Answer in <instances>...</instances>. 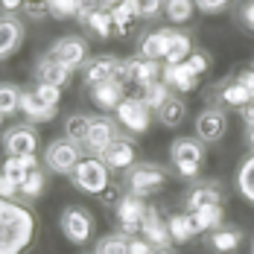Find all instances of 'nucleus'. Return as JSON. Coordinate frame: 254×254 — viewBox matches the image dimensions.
Here are the masks:
<instances>
[{
  "mask_svg": "<svg viewBox=\"0 0 254 254\" xmlns=\"http://www.w3.org/2000/svg\"><path fill=\"white\" fill-rule=\"evenodd\" d=\"M184 64H187V67H190L196 76H204V73L210 70V56H207L204 50H193V56H190Z\"/></svg>",
  "mask_w": 254,
  "mask_h": 254,
  "instance_id": "nucleus-44",
  "label": "nucleus"
},
{
  "mask_svg": "<svg viewBox=\"0 0 254 254\" xmlns=\"http://www.w3.org/2000/svg\"><path fill=\"white\" fill-rule=\"evenodd\" d=\"M85 29L91 32V35H97V38H111L114 32H117V26H114V18H111V9H97V12H91L88 18H85Z\"/></svg>",
  "mask_w": 254,
  "mask_h": 254,
  "instance_id": "nucleus-26",
  "label": "nucleus"
},
{
  "mask_svg": "<svg viewBox=\"0 0 254 254\" xmlns=\"http://www.w3.org/2000/svg\"><path fill=\"white\" fill-rule=\"evenodd\" d=\"M21 97H24V91L18 85L3 82L0 85V114L3 117H12L15 111H21Z\"/></svg>",
  "mask_w": 254,
  "mask_h": 254,
  "instance_id": "nucleus-32",
  "label": "nucleus"
},
{
  "mask_svg": "<svg viewBox=\"0 0 254 254\" xmlns=\"http://www.w3.org/2000/svg\"><path fill=\"white\" fill-rule=\"evenodd\" d=\"M240 114H243V120H246V126H254V102H249L246 108H240Z\"/></svg>",
  "mask_w": 254,
  "mask_h": 254,
  "instance_id": "nucleus-51",
  "label": "nucleus"
},
{
  "mask_svg": "<svg viewBox=\"0 0 254 254\" xmlns=\"http://www.w3.org/2000/svg\"><path fill=\"white\" fill-rule=\"evenodd\" d=\"M193 38L187 35V32H181V29H173V35H170V50H167V59H164V64H184L190 56H193Z\"/></svg>",
  "mask_w": 254,
  "mask_h": 254,
  "instance_id": "nucleus-24",
  "label": "nucleus"
},
{
  "mask_svg": "<svg viewBox=\"0 0 254 254\" xmlns=\"http://www.w3.org/2000/svg\"><path fill=\"white\" fill-rule=\"evenodd\" d=\"M140 237H146L155 249H167V246L173 243V237H170V222H167L155 207H149V210H146V216H143Z\"/></svg>",
  "mask_w": 254,
  "mask_h": 254,
  "instance_id": "nucleus-18",
  "label": "nucleus"
},
{
  "mask_svg": "<svg viewBox=\"0 0 254 254\" xmlns=\"http://www.w3.org/2000/svg\"><path fill=\"white\" fill-rule=\"evenodd\" d=\"M47 6H50V18L59 21L79 18V0H47Z\"/></svg>",
  "mask_w": 254,
  "mask_h": 254,
  "instance_id": "nucleus-39",
  "label": "nucleus"
},
{
  "mask_svg": "<svg viewBox=\"0 0 254 254\" xmlns=\"http://www.w3.org/2000/svg\"><path fill=\"white\" fill-rule=\"evenodd\" d=\"M170 222V237H173V243H190L199 228H196V222H193V213H176V216H170L167 219Z\"/></svg>",
  "mask_w": 254,
  "mask_h": 254,
  "instance_id": "nucleus-28",
  "label": "nucleus"
},
{
  "mask_svg": "<svg viewBox=\"0 0 254 254\" xmlns=\"http://www.w3.org/2000/svg\"><path fill=\"white\" fill-rule=\"evenodd\" d=\"M240 240H243V234H240V231H234V228H216V234L210 237V246H213L216 252L228 254V252H234V249L240 246Z\"/></svg>",
  "mask_w": 254,
  "mask_h": 254,
  "instance_id": "nucleus-36",
  "label": "nucleus"
},
{
  "mask_svg": "<svg viewBox=\"0 0 254 254\" xmlns=\"http://www.w3.org/2000/svg\"><path fill=\"white\" fill-rule=\"evenodd\" d=\"M167 184V173L155 164H140L128 170V193L134 196H152Z\"/></svg>",
  "mask_w": 254,
  "mask_h": 254,
  "instance_id": "nucleus-7",
  "label": "nucleus"
},
{
  "mask_svg": "<svg viewBox=\"0 0 254 254\" xmlns=\"http://www.w3.org/2000/svg\"><path fill=\"white\" fill-rule=\"evenodd\" d=\"M249 67H254V62H252V64H249Z\"/></svg>",
  "mask_w": 254,
  "mask_h": 254,
  "instance_id": "nucleus-56",
  "label": "nucleus"
},
{
  "mask_svg": "<svg viewBox=\"0 0 254 254\" xmlns=\"http://www.w3.org/2000/svg\"><path fill=\"white\" fill-rule=\"evenodd\" d=\"M73 79V70L67 64H62L50 50L44 53L38 62H35V82H44V85H56V88H64L70 85Z\"/></svg>",
  "mask_w": 254,
  "mask_h": 254,
  "instance_id": "nucleus-11",
  "label": "nucleus"
},
{
  "mask_svg": "<svg viewBox=\"0 0 254 254\" xmlns=\"http://www.w3.org/2000/svg\"><path fill=\"white\" fill-rule=\"evenodd\" d=\"M225 131H228V117L219 108H204L202 114L196 117V134H199V140H204V143L222 140Z\"/></svg>",
  "mask_w": 254,
  "mask_h": 254,
  "instance_id": "nucleus-13",
  "label": "nucleus"
},
{
  "mask_svg": "<svg viewBox=\"0 0 254 254\" xmlns=\"http://www.w3.org/2000/svg\"><path fill=\"white\" fill-rule=\"evenodd\" d=\"M117 3H123V0H102V6H105V9H114Z\"/></svg>",
  "mask_w": 254,
  "mask_h": 254,
  "instance_id": "nucleus-52",
  "label": "nucleus"
},
{
  "mask_svg": "<svg viewBox=\"0 0 254 254\" xmlns=\"http://www.w3.org/2000/svg\"><path fill=\"white\" fill-rule=\"evenodd\" d=\"M50 53L62 62V64H67L70 70H79V67H85V62L91 59V44H88V38H82V35H62V38L50 47Z\"/></svg>",
  "mask_w": 254,
  "mask_h": 254,
  "instance_id": "nucleus-6",
  "label": "nucleus"
},
{
  "mask_svg": "<svg viewBox=\"0 0 254 254\" xmlns=\"http://www.w3.org/2000/svg\"><path fill=\"white\" fill-rule=\"evenodd\" d=\"M79 161H82V146H79L76 140H70L67 134L59 137V140H53L50 146H47V152H44L47 170L59 173V176H73Z\"/></svg>",
  "mask_w": 254,
  "mask_h": 254,
  "instance_id": "nucleus-3",
  "label": "nucleus"
},
{
  "mask_svg": "<svg viewBox=\"0 0 254 254\" xmlns=\"http://www.w3.org/2000/svg\"><path fill=\"white\" fill-rule=\"evenodd\" d=\"M114 111H117V123H120L123 128H128L131 134H143V131H149L152 108L143 102V97H126Z\"/></svg>",
  "mask_w": 254,
  "mask_h": 254,
  "instance_id": "nucleus-5",
  "label": "nucleus"
},
{
  "mask_svg": "<svg viewBox=\"0 0 254 254\" xmlns=\"http://www.w3.org/2000/svg\"><path fill=\"white\" fill-rule=\"evenodd\" d=\"M88 91H91V102H94L100 111H111V108H117L120 102L126 100V88H123L120 82H114V79L100 82V85H94V88H88Z\"/></svg>",
  "mask_w": 254,
  "mask_h": 254,
  "instance_id": "nucleus-19",
  "label": "nucleus"
},
{
  "mask_svg": "<svg viewBox=\"0 0 254 254\" xmlns=\"http://www.w3.org/2000/svg\"><path fill=\"white\" fill-rule=\"evenodd\" d=\"M73 184H76L82 193H91V196H102L111 184V170L108 164L102 161L100 155H91V158H82L79 167L73 170Z\"/></svg>",
  "mask_w": 254,
  "mask_h": 254,
  "instance_id": "nucleus-2",
  "label": "nucleus"
},
{
  "mask_svg": "<svg viewBox=\"0 0 254 254\" xmlns=\"http://www.w3.org/2000/svg\"><path fill=\"white\" fill-rule=\"evenodd\" d=\"M111 18H114L117 32L123 35V32H126L137 18H143V15H140V0H123V3H117V6L111 9Z\"/></svg>",
  "mask_w": 254,
  "mask_h": 254,
  "instance_id": "nucleus-29",
  "label": "nucleus"
},
{
  "mask_svg": "<svg viewBox=\"0 0 254 254\" xmlns=\"http://www.w3.org/2000/svg\"><path fill=\"white\" fill-rule=\"evenodd\" d=\"M41 190H44V173H41V170H32L29 178L21 184V193H24L26 199H38Z\"/></svg>",
  "mask_w": 254,
  "mask_h": 254,
  "instance_id": "nucleus-40",
  "label": "nucleus"
},
{
  "mask_svg": "<svg viewBox=\"0 0 254 254\" xmlns=\"http://www.w3.org/2000/svg\"><path fill=\"white\" fill-rule=\"evenodd\" d=\"M35 97L41 102H47L53 108H59V102H62V88H56V85H44V82H35Z\"/></svg>",
  "mask_w": 254,
  "mask_h": 254,
  "instance_id": "nucleus-42",
  "label": "nucleus"
},
{
  "mask_svg": "<svg viewBox=\"0 0 254 254\" xmlns=\"http://www.w3.org/2000/svg\"><path fill=\"white\" fill-rule=\"evenodd\" d=\"M170 91H173V88H170V85H167V82L161 79V82H155V85H149V88H143V94H140V97H143V102H146V105H149L152 111H158V108H161L164 102L173 97Z\"/></svg>",
  "mask_w": 254,
  "mask_h": 254,
  "instance_id": "nucleus-37",
  "label": "nucleus"
},
{
  "mask_svg": "<svg viewBox=\"0 0 254 254\" xmlns=\"http://www.w3.org/2000/svg\"><path fill=\"white\" fill-rule=\"evenodd\" d=\"M120 64H123V62H120L117 56H111V53L91 56V59L85 62V67H82V79H85V85H88V88H94V85H100V82L114 79V73H117V67H120Z\"/></svg>",
  "mask_w": 254,
  "mask_h": 254,
  "instance_id": "nucleus-12",
  "label": "nucleus"
},
{
  "mask_svg": "<svg viewBox=\"0 0 254 254\" xmlns=\"http://www.w3.org/2000/svg\"><path fill=\"white\" fill-rule=\"evenodd\" d=\"M26 35V24L18 12H3V21H0V59H12L15 53L21 50Z\"/></svg>",
  "mask_w": 254,
  "mask_h": 254,
  "instance_id": "nucleus-8",
  "label": "nucleus"
},
{
  "mask_svg": "<svg viewBox=\"0 0 254 254\" xmlns=\"http://www.w3.org/2000/svg\"><path fill=\"white\" fill-rule=\"evenodd\" d=\"M216 100L222 105H228V108H246L249 102H254V94L240 76H231L216 88Z\"/></svg>",
  "mask_w": 254,
  "mask_h": 254,
  "instance_id": "nucleus-17",
  "label": "nucleus"
},
{
  "mask_svg": "<svg viewBox=\"0 0 254 254\" xmlns=\"http://www.w3.org/2000/svg\"><path fill=\"white\" fill-rule=\"evenodd\" d=\"M155 254H173V252H170V249H158Z\"/></svg>",
  "mask_w": 254,
  "mask_h": 254,
  "instance_id": "nucleus-54",
  "label": "nucleus"
},
{
  "mask_svg": "<svg viewBox=\"0 0 254 254\" xmlns=\"http://www.w3.org/2000/svg\"><path fill=\"white\" fill-rule=\"evenodd\" d=\"M164 6H167V0H140V15L143 18H158L164 12Z\"/></svg>",
  "mask_w": 254,
  "mask_h": 254,
  "instance_id": "nucleus-48",
  "label": "nucleus"
},
{
  "mask_svg": "<svg viewBox=\"0 0 254 254\" xmlns=\"http://www.w3.org/2000/svg\"><path fill=\"white\" fill-rule=\"evenodd\" d=\"M91 120H94L91 114H70L64 120V134L70 140H76L82 149H85V140H88V131H91Z\"/></svg>",
  "mask_w": 254,
  "mask_h": 254,
  "instance_id": "nucleus-31",
  "label": "nucleus"
},
{
  "mask_svg": "<svg viewBox=\"0 0 254 254\" xmlns=\"http://www.w3.org/2000/svg\"><path fill=\"white\" fill-rule=\"evenodd\" d=\"M6 155H35L38 152V131L32 126H15L3 137Z\"/></svg>",
  "mask_w": 254,
  "mask_h": 254,
  "instance_id": "nucleus-15",
  "label": "nucleus"
},
{
  "mask_svg": "<svg viewBox=\"0 0 254 254\" xmlns=\"http://www.w3.org/2000/svg\"><path fill=\"white\" fill-rule=\"evenodd\" d=\"M213 204H222V196L213 184H202V187H193L190 196H187V207L190 213L193 210H202V207H213Z\"/></svg>",
  "mask_w": 254,
  "mask_h": 254,
  "instance_id": "nucleus-30",
  "label": "nucleus"
},
{
  "mask_svg": "<svg viewBox=\"0 0 254 254\" xmlns=\"http://www.w3.org/2000/svg\"><path fill=\"white\" fill-rule=\"evenodd\" d=\"M32 170H38V158L35 155H9L6 164H3V176L15 178L18 184H24Z\"/></svg>",
  "mask_w": 254,
  "mask_h": 254,
  "instance_id": "nucleus-25",
  "label": "nucleus"
},
{
  "mask_svg": "<svg viewBox=\"0 0 254 254\" xmlns=\"http://www.w3.org/2000/svg\"><path fill=\"white\" fill-rule=\"evenodd\" d=\"M237 24L254 35V0H240L237 3Z\"/></svg>",
  "mask_w": 254,
  "mask_h": 254,
  "instance_id": "nucleus-41",
  "label": "nucleus"
},
{
  "mask_svg": "<svg viewBox=\"0 0 254 254\" xmlns=\"http://www.w3.org/2000/svg\"><path fill=\"white\" fill-rule=\"evenodd\" d=\"M21 193V184L15 181V178L9 176H0V199H6V202H12L15 196Z\"/></svg>",
  "mask_w": 254,
  "mask_h": 254,
  "instance_id": "nucleus-46",
  "label": "nucleus"
},
{
  "mask_svg": "<svg viewBox=\"0 0 254 254\" xmlns=\"http://www.w3.org/2000/svg\"><path fill=\"white\" fill-rule=\"evenodd\" d=\"M21 114H24L26 123H50L53 117H56V108L38 100L35 91H24V97H21Z\"/></svg>",
  "mask_w": 254,
  "mask_h": 254,
  "instance_id": "nucleus-23",
  "label": "nucleus"
},
{
  "mask_svg": "<svg viewBox=\"0 0 254 254\" xmlns=\"http://www.w3.org/2000/svg\"><path fill=\"white\" fill-rule=\"evenodd\" d=\"M193 222H196L199 234H202V231H216V228H219V222H222V207H219V204H213V207L193 210Z\"/></svg>",
  "mask_w": 254,
  "mask_h": 254,
  "instance_id": "nucleus-35",
  "label": "nucleus"
},
{
  "mask_svg": "<svg viewBox=\"0 0 254 254\" xmlns=\"http://www.w3.org/2000/svg\"><path fill=\"white\" fill-rule=\"evenodd\" d=\"M100 158L108 164V170H131L137 152H134V146L128 143L126 137H117V140H114V143L100 155Z\"/></svg>",
  "mask_w": 254,
  "mask_h": 254,
  "instance_id": "nucleus-21",
  "label": "nucleus"
},
{
  "mask_svg": "<svg viewBox=\"0 0 254 254\" xmlns=\"http://www.w3.org/2000/svg\"><path fill=\"white\" fill-rule=\"evenodd\" d=\"M62 234H64L70 243L85 246V243L91 240V234H94V219H91V213H88L85 207H67V210L62 213Z\"/></svg>",
  "mask_w": 254,
  "mask_h": 254,
  "instance_id": "nucleus-9",
  "label": "nucleus"
},
{
  "mask_svg": "<svg viewBox=\"0 0 254 254\" xmlns=\"http://www.w3.org/2000/svg\"><path fill=\"white\" fill-rule=\"evenodd\" d=\"M97 9H105L102 0H79V21L85 24V18H88L91 12H97Z\"/></svg>",
  "mask_w": 254,
  "mask_h": 254,
  "instance_id": "nucleus-49",
  "label": "nucleus"
},
{
  "mask_svg": "<svg viewBox=\"0 0 254 254\" xmlns=\"http://www.w3.org/2000/svg\"><path fill=\"white\" fill-rule=\"evenodd\" d=\"M252 254H254V243H252Z\"/></svg>",
  "mask_w": 254,
  "mask_h": 254,
  "instance_id": "nucleus-55",
  "label": "nucleus"
},
{
  "mask_svg": "<svg viewBox=\"0 0 254 254\" xmlns=\"http://www.w3.org/2000/svg\"><path fill=\"white\" fill-rule=\"evenodd\" d=\"M21 12H24V18H29V21H44V18H50L47 0H26Z\"/></svg>",
  "mask_w": 254,
  "mask_h": 254,
  "instance_id": "nucleus-43",
  "label": "nucleus"
},
{
  "mask_svg": "<svg viewBox=\"0 0 254 254\" xmlns=\"http://www.w3.org/2000/svg\"><path fill=\"white\" fill-rule=\"evenodd\" d=\"M146 202L143 196H134V193H126L120 202H117V222L123 234H140V225H143V216H146Z\"/></svg>",
  "mask_w": 254,
  "mask_h": 254,
  "instance_id": "nucleus-10",
  "label": "nucleus"
},
{
  "mask_svg": "<svg viewBox=\"0 0 254 254\" xmlns=\"http://www.w3.org/2000/svg\"><path fill=\"white\" fill-rule=\"evenodd\" d=\"M155 114H158L161 126L176 128V126H181V123H184V117H187V105H184V100H181V97H170V100L164 102Z\"/></svg>",
  "mask_w": 254,
  "mask_h": 254,
  "instance_id": "nucleus-27",
  "label": "nucleus"
},
{
  "mask_svg": "<svg viewBox=\"0 0 254 254\" xmlns=\"http://www.w3.org/2000/svg\"><path fill=\"white\" fill-rule=\"evenodd\" d=\"M94 254H97V252H94Z\"/></svg>",
  "mask_w": 254,
  "mask_h": 254,
  "instance_id": "nucleus-57",
  "label": "nucleus"
},
{
  "mask_svg": "<svg viewBox=\"0 0 254 254\" xmlns=\"http://www.w3.org/2000/svg\"><path fill=\"white\" fill-rule=\"evenodd\" d=\"M164 82H167L176 94H190V91H196L199 76H196L187 64H164Z\"/></svg>",
  "mask_w": 254,
  "mask_h": 254,
  "instance_id": "nucleus-22",
  "label": "nucleus"
},
{
  "mask_svg": "<svg viewBox=\"0 0 254 254\" xmlns=\"http://www.w3.org/2000/svg\"><path fill=\"white\" fill-rule=\"evenodd\" d=\"M249 146L254 149V126H249Z\"/></svg>",
  "mask_w": 254,
  "mask_h": 254,
  "instance_id": "nucleus-53",
  "label": "nucleus"
},
{
  "mask_svg": "<svg viewBox=\"0 0 254 254\" xmlns=\"http://www.w3.org/2000/svg\"><path fill=\"white\" fill-rule=\"evenodd\" d=\"M170 35H173L170 26H161V29L146 32L140 38V56L143 59H152V62H164L167 59V50H170Z\"/></svg>",
  "mask_w": 254,
  "mask_h": 254,
  "instance_id": "nucleus-20",
  "label": "nucleus"
},
{
  "mask_svg": "<svg viewBox=\"0 0 254 254\" xmlns=\"http://www.w3.org/2000/svg\"><path fill=\"white\" fill-rule=\"evenodd\" d=\"M196 12V0H167L164 15L170 24H187Z\"/></svg>",
  "mask_w": 254,
  "mask_h": 254,
  "instance_id": "nucleus-33",
  "label": "nucleus"
},
{
  "mask_svg": "<svg viewBox=\"0 0 254 254\" xmlns=\"http://www.w3.org/2000/svg\"><path fill=\"white\" fill-rule=\"evenodd\" d=\"M97 254H128V237L126 234H108L102 237Z\"/></svg>",
  "mask_w": 254,
  "mask_h": 254,
  "instance_id": "nucleus-38",
  "label": "nucleus"
},
{
  "mask_svg": "<svg viewBox=\"0 0 254 254\" xmlns=\"http://www.w3.org/2000/svg\"><path fill=\"white\" fill-rule=\"evenodd\" d=\"M234 0H196V9L204 12V15H219V12H225Z\"/></svg>",
  "mask_w": 254,
  "mask_h": 254,
  "instance_id": "nucleus-45",
  "label": "nucleus"
},
{
  "mask_svg": "<svg viewBox=\"0 0 254 254\" xmlns=\"http://www.w3.org/2000/svg\"><path fill=\"white\" fill-rule=\"evenodd\" d=\"M155 252L158 249L146 237H128V254H155Z\"/></svg>",
  "mask_w": 254,
  "mask_h": 254,
  "instance_id": "nucleus-47",
  "label": "nucleus"
},
{
  "mask_svg": "<svg viewBox=\"0 0 254 254\" xmlns=\"http://www.w3.org/2000/svg\"><path fill=\"white\" fill-rule=\"evenodd\" d=\"M170 161L176 167V173L181 178H193L199 170H202V161H204V149L199 140L193 137H178L170 149Z\"/></svg>",
  "mask_w": 254,
  "mask_h": 254,
  "instance_id": "nucleus-4",
  "label": "nucleus"
},
{
  "mask_svg": "<svg viewBox=\"0 0 254 254\" xmlns=\"http://www.w3.org/2000/svg\"><path fill=\"white\" fill-rule=\"evenodd\" d=\"M237 190H240V196H243L246 202L254 204V155L240 164V173H237Z\"/></svg>",
  "mask_w": 254,
  "mask_h": 254,
  "instance_id": "nucleus-34",
  "label": "nucleus"
},
{
  "mask_svg": "<svg viewBox=\"0 0 254 254\" xmlns=\"http://www.w3.org/2000/svg\"><path fill=\"white\" fill-rule=\"evenodd\" d=\"M114 140H117V126L108 117H94L91 120V131H88V140H85V149L91 155H102Z\"/></svg>",
  "mask_w": 254,
  "mask_h": 254,
  "instance_id": "nucleus-14",
  "label": "nucleus"
},
{
  "mask_svg": "<svg viewBox=\"0 0 254 254\" xmlns=\"http://www.w3.org/2000/svg\"><path fill=\"white\" fill-rule=\"evenodd\" d=\"M126 64H128V73H131V85H137L140 91L164 79V67H161V62H152V59H143L140 53H137L134 59H128Z\"/></svg>",
  "mask_w": 254,
  "mask_h": 254,
  "instance_id": "nucleus-16",
  "label": "nucleus"
},
{
  "mask_svg": "<svg viewBox=\"0 0 254 254\" xmlns=\"http://www.w3.org/2000/svg\"><path fill=\"white\" fill-rule=\"evenodd\" d=\"M35 237V216L15 202L0 204V254H21L32 246Z\"/></svg>",
  "mask_w": 254,
  "mask_h": 254,
  "instance_id": "nucleus-1",
  "label": "nucleus"
},
{
  "mask_svg": "<svg viewBox=\"0 0 254 254\" xmlns=\"http://www.w3.org/2000/svg\"><path fill=\"white\" fill-rule=\"evenodd\" d=\"M3 3V12H21L26 0H0Z\"/></svg>",
  "mask_w": 254,
  "mask_h": 254,
  "instance_id": "nucleus-50",
  "label": "nucleus"
}]
</instances>
